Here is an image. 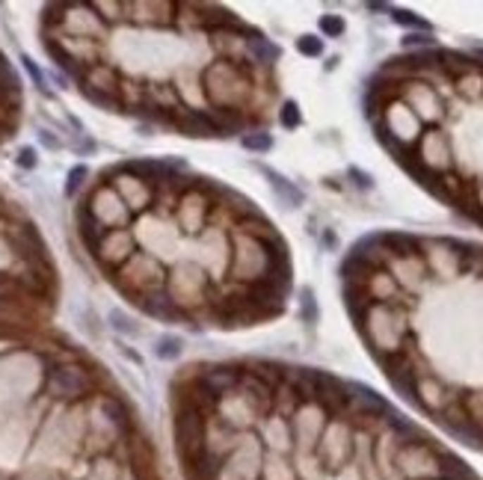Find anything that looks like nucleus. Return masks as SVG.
Here are the masks:
<instances>
[{
  "label": "nucleus",
  "mask_w": 483,
  "mask_h": 480,
  "mask_svg": "<svg viewBox=\"0 0 483 480\" xmlns=\"http://www.w3.org/2000/svg\"><path fill=\"white\" fill-rule=\"evenodd\" d=\"M350 450H353L350 427L344 421H332V424L320 433V457L326 460V465L338 469V465L350 457Z\"/></svg>",
  "instance_id": "1"
},
{
  "label": "nucleus",
  "mask_w": 483,
  "mask_h": 480,
  "mask_svg": "<svg viewBox=\"0 0 483 480\" xmlns=\"http://www.w3.org/2000/svg\"><path fill=\"white\" fill-rule=\"evenodd\" d=\"M214 398H225L229 391L240 389V371L237 368H229V365H217V368H202V374L196 377Z\"/></svg>",
  "instance_id": "2"
},
{
  "label": "nucleus",
  "mask_w": 483,
  "mask_h": 480,
  "mask_svg": "<svg viewBox=\"0 0 483 480\" xmlns=\"http://www.w3.org/2000/svg\"><path fill=\"white\" fill-rule=\"evenodd\" d=\"M48 389L56 398H80V394L89 389V379L77 368H54L48 374Z\"/></svg>",
  "instance_id": "3"
},
{
  "label": "nucleus",
  "mask_w": 483,
  "mask_h": 480,
  "mask_svg": "<svg viewBox=\"0 0 483 480\" xmlns=\"http://www.w3.org/2000/svg\"><path fill=\"white\" fill-rule=\"evenodd\" d=\"M175 122H178V128L187 131L190 137H220L214 113H205V110H178V119Z\"/></svg>",
  "instance_id": "4"
},
{
  "label": "nucleus",
  "mask_w": 483,
  "mask_h": 480,
  "mask_svg": "<svg viewBox=\"0 0 483 480\" xmlns=\"http://www.w3.org/2000/svg\"><path fill=\"white\" fill-rule=\"evenodd\" d=\"M80 234H83V240H87L92 249H101V240L107 237V229H104L101 220H98L89 208L80 210Z\"/></svg>",
  "instance_id": "5"
},
{
  "label": "nucleus",
  "mask_w": 483,
  "mask_h": 480,
  "mask_svg": "<svg viewBox=\"0 0 483 480\" xmlns=\"http://www.w3.org/2000/svg\"><path fill=\"white\" fill-rule=\"evenodd\" d=\"M261 172L270 178V187H273L282 199H285V205L288 208H296V205H303V193L296 190L291 181L285 178V175H279V172H273V169H267V166H261Z\"/></svg>",
  "instance_id": "6"
},
{
  "label": "nucleus",
  "mask_w": 483,
  "mask_h": 480,
  "mask_svg": "<svg viewBox=\"0 0 483 480\" xmlns=\"http://www.w3.org/2000/svg\"><path fill=\"white\" fill-rule=\"evenodd\" d=\"M246 45H249V56L255 63H261V65H273L279 60V48L273 45V42H267L261 36H255V39H246Z\"/></svg>",
  "instance_id": "7"
},
{
  "label": "nucleus",
  "mask_w": 483,
  "mask_h": 480,
  "mask_svg": "<svg viewBox=\"0 0 483 480\" xmlns=\"http://www.w3.org/2000/svg\"><path fill=\"white\" fill-rule=\"evenodd\" d=\"M460 403H463V409H465V418L472 421V427H477V430L483 433V391L463 394Z\"/></svg>",
  "instance_id": "8"
},
{
  "label": "nucleus",
  "mask_w": 483,
  "mask_h": 480,
  "mask_svg": "<svg viewBox=\"0 0 483 480\" xmlns=\"http://www.w3.org/2000/svg\"><path fill=\"white\" fill-rule=\"evenodd\" d=\"M181 350H184V341H181L178 335H161L158 341H154V356H158V359H166V362L178 359Z\"/></svg>",
  "instance_id": "9"
},
{
  "label": "nucleus",
  "mask_w": 483,
  "mask_h": 480,
  "mask_svg": "<svg viewBox=\"0 0 483 480\" xmlns=\"http://www.w3.org/2000/svg\"><path fill=\"white\" fill-rule=\"evenodd\" d=\"M143 308L149 315H158V317H172L175 315V305L166 293H149L143 300Z\"/></svg>",
  "instance_id": "10"
},
{
  "label": "nucleus",
  "mask_w": 483,
  "mask_h": 480,
  "mask_svg": "<svg viewBox=\"0 0 483 480\" xmlns=\"http://www.w3.org/2000/svg\"><path fill=\"white\" fill-rule=\"evenodd\" d=\"M110 327L116 329L119 335H127V338H137L139 335V329L134 327V320L127 317L125 312H119V308H113V312H110Z\"/></svg>",
  "instance_id": "11"
},
{
  "label": "nucleus",
  "mask_w": 483,
  "mask_h": 480,
  "mask_svg": "<svg viewBox=\"0 0 483 480\" xmlns=\"http://www.w3.org/2000/svg\"><path fill=\"white\" fill-rule=\"evenodd\" d=\"M391 18L401 24V27H412V30H418V33H430V24L418 18V15H412V12H403V9H391Z\"/></svg>",
  "instance_id": "12"
},
{
  "label": "nucleus",
  "mask_w": 483,
  "mask_h": 480,
  "mask_svg": "<svg viewBox=\"0 0 483 480\" xmlns=\"http://www.w3.org/2000/svg\"><path fill=\"white\" fill-rule=\"evenodd\" d=\"M279 122L285 125L288 131L300 128V107H296L294 101H285V104H282V110H279Z\"/></svg>",
  "instance_id": "13"
},
{
  "label": "nucleus",
  "mask_w": 483,
  "mask_h": 480,
  "mask_svg": "<svg viewBox=\"0 0 483 480\" xmlns=\"http://www.w3.org/2000/svg\"><path fill=\"white\" fill-rule=\"evenodd\" d=\"M244 149H249V151H270V149H273V137H270V134H244Z\"/></svg>",
  "instance_id": "14"
},
{
  "label": "nucleus",
  "mask_w": 483,
  "mask_h": 480,
  "mask_svg": "<svg viewBox=\"0 0 483 480\" xmlns=\"http://www.w3.org/2000/svg\"><path fill=\"white\" fill-rule=\"evenodd\" d=\"M320 30H323V36L338 39L341 33L347 30V27H344V18H338V15H323V18H320Z\"/></svg>",
  "instance_id": "15"
},
{
  "label": "nucleus",
  "mask_w": 483,
  "mask_h": 480,
  "mask_svg": "<svg viewBox=\"0 0 483 480\" xmlns=\"http://www.w3.org/2000/svg\"><path fill=\"white\" fill-rule=\"evenodd\" d=\"M104 412L113 418V424H116V427H127V409L119 403V400H104Z\"/></svg>",
  "instance_id": "16"
},
{
  "label": "nucleus",
  "mask_w": 483,
  "mask_h": 480,
  "mask_svg": "<svg viewBox=\"0 0 483 480\" xmlns=\"http://www.w3.org/2000/svg\"><path fill=\"white\" fill-rule=\"evenodd\" d=\"M296 51L306 53V56H320V53H323V39H318V36H303V39H296Z\"/></svg>",
  "instance_id": "17"
},
{
  "label": "nucleus",
  "mask_w": 483,
  "mask_h": 480,
  "mask_svg": "<svg viewBox=\"0 0 483 480\" xmlns=\"http://www.w3.org/2000/svg\"><path fill=\"white\" fill-rule=\"evenodd\" d=\"M300 303H303V320L306 323H315L318 320V303H315V293H311L308 288L300 293Z\"/></svg>",
  "instance_id": "18"
},
{
  "label": "nucleus",
  "mask_w": 483,
  "mask_h": 480,
  "mask_svg": "<svg viewBox=\"0 0 483 480\" xmlns=\"http://www.w3.org/2000/svg\"><path fill=\"white\" fill-rule=\"evenodd\" d=\"M21 63H24V68H27V75H30L33 77V83H36V87L42 89V92H45L48 95V80H45V75H42L39 72V65L30 60V56H21Z\"/></svg>",
  "instance_id": "19"
},
{
  "label": "nucleus",
  "mask_w": 483,
  "mask_h": 480,
  "mask_svg": "<svg viewBox=\"0 0 483 480\" xmlns=\"http://www.w3.org/2000/svg\"><path fill=\"white\" fill-rule=\"evenodd\" d=\"M403 48H433V36L430 33H409V36H403Z\"/></svg>",
  "instance_id": "20"
},
{
  "label": "nucleus",
  "mask_w": 483,
  "mask_h": 480,
  "mask_svg": "<svg viewBox=\"0 0 483 480\" xmlns=\"http://www.w3.org/2000/svg\"><path fill=\"white\" fill-rule=\"evenodd\" d=\"M83 178H87V166H75L72 172H68V184H65V193L68 196H75L77 187L83 184Z\"/></svg>",
  "instance_id": "21"
},
{
  "label": "nucleus",
  "mask_w": 483,
  "mask_h": 480,
  "mask_svg": "<svg viewBox=\"0 0 483 480\" xmlns=\"http://www.w3.org/2000/svg\"><path fill=\"white\" fill-rule=\"evenodd\" d=\"M36 163H39V160H36V151H33V149H21V151H18V166H21V169H33Z\"/></svg>",
  "instance_id": "22"
},
{
  "label": "nucleus",
  "mask_w": 483,
  "mask_h": 480,
  "mask_svg": "<svg viewBox=\"0 0 483 480\" xmlns=\"http://www.w3.org/2000/svg\"><path fill=\"white\" fill-rule=\"evenodd\" d=\"M350 178H356V184L362 187V190H371V175H365V172H359V169H350Z\"/></svg>",
  "instance_id": "23"
},
{
  "label": "nucleus",
  "mask_w": 483,
  "mask_h": 480,
  "mask_svg": "<svg viewBox=\"0 0 483 480\" xmlns=\"http://www.w3.org/2000/svg\"><path fill=\"white\" fill-rule=\"evenodd\" d=\"M39 137H42V143H45L48 149H56V146H60V143H56V139H54L48 131H39Z\"/></svg>",
  "instance_id": "24"
}]
</instances>
